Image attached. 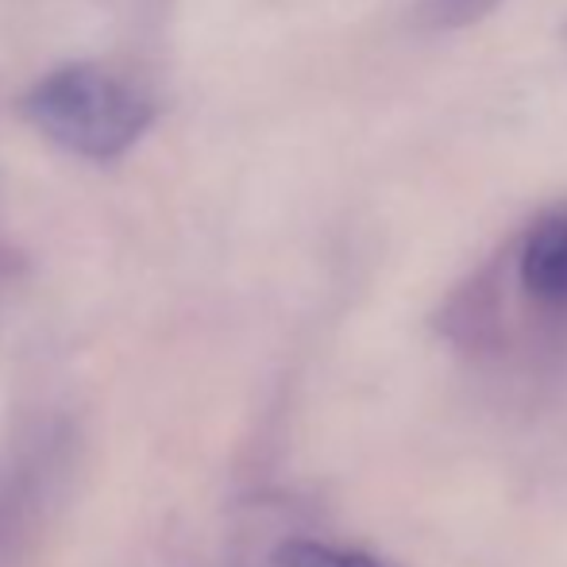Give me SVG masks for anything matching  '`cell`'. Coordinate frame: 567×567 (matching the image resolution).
I'll list each match as a JSON object with an SVG mask.
<instances>
[{
	"label": "cell",
	"instance_id": "8992f818",
	"mask_svg": "<svg viewBox=\"0 0 567 567\" xmlns=\"http://www.w3.org/2000/svg\"><path fill=\"white\" fill-rule=\"evenodd\" d=\"M4 286H8V255L0 247V298H4Z\"/></svg>",
	"mask_w": 567,
	"mask_h": 567
},
{
	"label": "cell",
	"instance_id": "3957f363",
	"mask_svg": "<svg viewBox=\"0 0 567 567\" xmlns=\"http://www.w3.org/2000/svg\"><path fill=\"white\" fill-rule=\"evenodd\" d=\"M517 282L537 306L567 313V209H553L525 228L517 244Z\"/></svg>",
	"mask_w": 567,
	"mask_h": 567
},
{
	"label": "cell",
	"instance_id": "6da1fadb",
	"mask_svg": "<svg viewBox=\"0 0 567 567\" xmlns=\"http://www.w3.org/2000/svg\"><path fill=\"white\" fill-rule=\"evenodd\" d=\"M85 436L70 410L39 405L0 429V567H28L82 478Z\"/></svg>",
	"mask_w": 567,
	"mask_h": 567
},
{
	"label": "cell",
	"instance_id": "277c9868",
	"mask_svg": "<svg viewBox=\"0 0 567 567\" xmlns=\"http://www.w3.org/2000/svg\"><path fill=\"white\" fill-rule=\"evenodd\" d=\"M278 567H390L367 553L355 548H337V545H321V540H286L275 553Z\"/></svg>",
	"mask_w": 567,
	"mask_h": 567
},
{
	"label": "cell",
	"instance_id": "5b68a950",
	"mask_svg": "<svg viewBox=\"0 0 567 567\" xmlns=\"http://www.w3.org/2000/svg\"><path fill=\"white\" fill-rule=\"evenodd\" d=\"M502 0H421L417 23L425 31H463L498 8Z\"/></svg>",
	"mask_w": 567,
	"mask_h": 567
},
{
	"label": "cell",
	"instance_id": "7a4b0ae2",
	"mask_svg": "<svg viewBox=\"0 0 567 567\" xmlns=\"http://www.w3.org/2000/svg\"><path fill=\"white\" fill-rule=\"evenodd\" d=\"M20 113L54 147L85 163H113L155 124V101L135 78L78 59L39 74L20 97Z\"/></svg>",
	"mask_w": 567,
	"mask_h": 567
}]
</instances>
